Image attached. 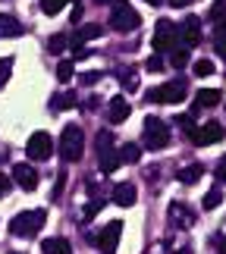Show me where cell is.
<instances>
[{
  "label": "cell",
  "instance_id": "obj_20",
  "mask_svg": "<svg viewBox=\"0 0 226 254\" xmlns=\"http://www.w3.org/2000/svg\"><path fill=\"white\" fill-rule=\"evenodd\" d=\"M75 91H66V94H54V104H51V110H73L75 107Z\"/></svg>",
  "mask_w": 226,
  "mask_h": 254
},
{
  "label": "cell",
  "instance_id": "obj_1",
  "mask_svg": "<svg viewBox=\"0 0 226 254\" xmlns=\"http://www.w3.org/2000/svg\"><path fill=\"white\" fill-rule=\"evenodd\" d=\"M85 154V132L82 126H66L60 135V157L63 163H78Z\"/></svg>",
  "mask_w": 226,
  "mask_h": 254
},
{
  "label": "cell",
  "instance_id": "obj_42",
  "mask_svg": "<svg viewBox=\"0 0 226 254\" xmlns=\"http://www.w3.org/2000/svg\"><path fill=\"white\" fill-rule=\"evenodd\" d=\"M145 3H151V6H160V3H163V0H145Z\"/></svg>",
  "mask_w": 226,
  "mask_h": 254
},
{
  "label": "cell",
  "instance_id": "obj_36",
  "mask_svg": "<svg viewBox=\"0 0 226 254\" xmlns=\"http://www.w3.org/2000/svg\"><path fill=\"white\" fill-rule=\"evenodd\" d=\"M9 189H13V179L0 173V198H6V194H9Z\"/></svg>",
  "mask_w": 226,
  "mask_h": 254
},
{
  "label": "cell",
  "instance_id": "obj_16",
  "mask_svg": "<svg viewBox=\"0 0 226 254\" xmlns=\"http://www.w3.org/2000/svg\"><path fill=\"white\" fill-rule=\"evenodd\" d=\"M97 163H101V173H116V167H120V154H116V148H107V151H97Z\"/></svg>",
  "mask_w": 226,
  "mask_h": 254
},
{
  "label": "cell",
  "instance_id": "obj_8",
  "mask_svg": "<svg viewBox=\"0 0 226 254\" xmlns=\"http://www.w3.org/2000/svg\"><path fill=\"white\" fill-rule=\"evenodd\" d=\"M120 236H123V223L120 220H113V223H107V226L97 232V248H101V254H116V245H120Z\"/></svg>",
  "mask_w": 226,
  "mask_h": 254
},
{
  "label": "cell",
  "instance_id": "obj_18",
  "mask_svg": "<svg viewBox=\"0 0 226 254\" xmlns=\"http://www.w3.org/2000/svg\"><path fill=\"white\" fill-rule=\"evenodd\" d=\"M195 101H198V107H217L223 101V94L217 91V88H201V91L195 94Z\"/></svg>",
  "mask_w": 226,
  "mask_h": 254
},
{
  "label": "cell",
  "instance_id": "obj_28",
  "mask_svg": "<svg viewBox=\"0 0 226 254\" xmlns=\"http://www.w3.org/2000/svg\"><path fill=\"white\" fill-rule=\"evenodd\" d=\"M192 72L201 75V79H204V75H214V63H211V60H198V63L192 66Z\"/></svg>",
  "mask_w": 226,
  "mask_h": 254
},
{
  "label": "cell",
  "instance_id": "obj_29",
  "mask_svg": "<svg viewBox=\"0 0 226 254\" xmlns=\"http://www.w3.org/2000/svg\"><path fill=\"white\" fill-rule=\"evenodd\" d=\"M104 204H107V201H101V198L88 201V204H85V217H88V220H91V217H97V213L104 210Z\"/></svg>",
  "mask_w": 226,
  "mask_h": 254
},
{
  "label": "cell",
  "instance_id": "obj_14",
  "mask_svg": "<svg viewBox=\"0 0 226 254\" xmlns=\"http://www.w3.org/2000/svg\"><path fill=\"white\" fill-rule=\"evenodd\" d=\"M113 201L120 204V207H132V204H135V185L132 182L113 185Z\"/></svg>",
  "mask_w": 226,
  "mask_h": 254
},
{
  "label": "cell",
  "instance_id": "obj_21",
  "mask_svg": "<svg viewBox=\"0 0 226 254\" xmlns=\"http://www.w3.org/2000/svg\"><path fill=\"white\" fill-rule=\"evenodd\" d=\"M214 22H217V25H214V44H217L220 51L226 54V16L214 19Z\"/></svg>",
  "mask_w": 226,
  "mask_h": 254
},
{
  "label": "cell",
  "instance_id": "obj_25",
  "mask_svg": "<svg viewBox=\"0 0 226 254\" xmlns=\"http://www.w3.org/2000/svg\"><path fill=\"white\" fill-rule=\"evenodd\" d=\"M220 201H223V191H220V189H211L208 194H204V201H201V207H204V210H214V207H217V204H220Z\"/></svg>",
  "mask_w": 226,
  "mask_h": 254
},
{
  "label": "cell",
  "instance_id": "obj_23",
  "mask_svg": "<svg viewBox=\"0 0 226 254\" xmlns=\"http://www.w3.org/2000/svg\"><path fill=\"white\" fill-rule=\"evenodd\" d=\"M66 44H70V38L60 32V35H54L51 41H47V51H51V54H63V51H66Z\"/></svg>",
  "mask_w": 226,
  "mask_h": 254
},
{
  "label": "cell",
  "instance_id": "obj_32",
  "mask_svg": "<svg viewBox=\"0 0 226 254\" xmlns=\"http://www.w3.org/2000/svg\"><path fill=\"white\" fill-rule=\"evenodd\" d=\"M9 72H13V60H9V57H3V60H0V88L6 85Z\"/></svg>",
  "mask_w": 226,
  "mask_h": 254
},
{
  "label": "cell",
  "instance_id": "obj_10",
  "mask_svg": "<svg viewBox=\"0 0 226 254\" xmlns=\"http://www.w3.org/2000/svg\"><path fill=\"white\" fill-rule=\"evenodd\" d=\"M179 28V41H182V47H195L201 41V22H198V16H189L182 25H176Z\"/></svg>",
  "mask_w": 226,
  "mask_h": 254
},
{
  "label": "cell",
  "instance_id": "obj_19",
  "mask_svg": "<svg viewBox=\"0 0 226 254\" xmlns=\"http://www.w3.org/2000/svg\"><path fill=\"white\" fill-rule=\"evenodd\" d=\"M201 173H204L201 163H192V167H182L176 176H179V182H182V185H195V182L201 179Z\"/></svg>",
  "mask_w": 226,
  "mask_h": 254
},
{
  "label": "cell",
  "instance_id": "obj_37",
  "mask_svg": "<svg viewBox=\"0 0 226 254\" xmlns=\"http://www.w3.org/2000/svg\"><path fill=\"white\" fill-rule=\"evenodd\" d=\"M123 85H126V88H135V69H126V75H123Z\"/></svg>",
  "mask_w": 226,
  "mask_h": 254
},
{
  "label": "cell",
  "instance_id": "obj_9",
  "mask_svg": "<svg viewBox=\"0 0 226 254\" xmlns=\"http://www.w3.org/2000/svg\"><path fill=\"white\" fill-rule=\"evenodd\" d=\"M195 144H201V148H208V144H217L223 138V126L220 123H204V126H195V132L189 135Z\"/></svg>",
  "mask_w": 226,
  "mask_h": 254
},
{
  "label": "cell",
  "instance_id": "obj_26",
  "mask_svg": "<svg viewBox=\"0 0 226 254\" xmlns=\"http://www.w3.org/2000/svg\"><path fill=\"white\" fill-rule=\"evenodd\" d=\"M63 6H66L63 0H41V13H44V16H57Z\"/></svg>",
  "mask_w": 226,
  "mask_h": 254
},
{
  "label": "cell",
  "instance_id": "obj_30",
  "mask_svg": "<svg viewBox=\"0 0 226 254\" xmlns=\"http://www.w3.org/2000/svg\"><path fill=\"white\" fill-rule=\"evenodd\" d=\"M176 126H182L185 135H192L195 132V116L192 113H182V116H176Z\"/></svg>",
  "mask_w": 226,
  "mask_h": 254
},
{
  "label": "cell",
  "instance_id": "obj_6",
  "mask_svg": "<svg viewBox=\"0 0 226 254\" xmlns=\"http://www.w3.org/2000/svg\"><path fill=\"white\" fill-rule=\"evenodd\" d=\"M154 51L157 54H170L176 44H179V28H176V22H170V19H160L154 28Z\"/></svg>",
  "mask_w": 226,
  "mask_h": 254
},
{
  "label": "cell",
  "instance_id": "obj_40",
  "mask_svg": "<svg viewBox=\"0 0 226 254\" xmlns=\"http://www.w3.org/2000/svg\"><path fill=\"white\" fill-rule=\"evenodd\" d=\"M220 179L226 182V157H223V163H220Z\"/></svg>",
  "mask_w": 226,
  "mask_h": 254
},
{
  "label": "cell",
  "instance_id": "obj_35",
  "mask_svg": "<svg viewBox=\"0 0 226 254\" xmlns=\"http://www.w3.org/2000/svg\"><path fill=\"white\" fill-rule=\"evenodd\" d=\"M145 66H148L151 72H157V69H163V54H154V57H151V60L145 63Z\"/></svg>",
  "mask_w": 226,
  "mask_h": 254
},
{
  "label": "cell",
  "instance_id": "obj_12",
  "mask_svg": "<svg viewBox=\"0 0 226 254\" xmlns=\"http://www.w3.org/2000/svg\"><path fill=\"white\" fill-rule=\"evenodd\" d=\"M170 220H173L179 229L195 226V213H192L189 207H185V204H179V201H173V204H170Z\"/></svg>",
  "mask_w": 226,
  "mask_h": 254
},
{
  "label": "cell",
  "instance_id": "obj_33",
  "mask_svg": "<svg viewBox=\"0 0 226 254\" xmlns=\"http://www.w3.org/2000/svg\"><path fill=\"white\" fill-rule=\"evenodd\" d=\"M113 148V135L110 132H97V151H107Z\"/></svg>",
  "mask_w": 226,
  "mask_h": 254
},
{
  "label": "cell",
  "instance_id": "obj_22",
  "mask_svg": "<svg viewBox=\"0 0 226 254\" xmlns=\"http://www.w3.org/2000/svg\"><path fill=\"white\" fill-rule=\"evenodd\" d=\"M120 160H123V163H139V160H142L139 144H123V148H120Z\"/></svg>",
  "mask_w": 226,
  "mask_h": 254
},
{
  "label": "cell",
  "instance_id": "obj_5",
  "mask_svg": "<svg viewBox=\"0 0 226 254\" xmlns=\"http://www.w3.org/2000/svg\"><path fill=\"white\" fill-rule=\"evenodd\" d=\"M185 91H189V85H185V79L179 75V79L166 82L160 88H151V91H148V101L151 104H179V101H185Z\"/></svg>",
  "mask_w": 226,
  "mask_h": 254
},
{
  "label": "cell",
  "instance_id": "obj_17",
  "mask_svg": "<svg viewBox=\"0 0 226 254\" xmlns=\"http://www.w3.org/2000/svg\"><path fill=\"white\" fill-rule=\"evenodd\" d=\"M41 251L44 254H73V245L66 239H44L41 242Z\"/></svg>",
  "mask_w": 226,
  "mask_h": 254
},
{
  "label": "cell",
  "instance_id": "obj_46",
  "mask_svg": "<svg viewBox=\"0 0 226 254\" xmlns=\"http://www.w3.org/2000/svg\"><path fill=\"white\" fill-rule=\"evenodd\" d=\"M220 254H223V251H220Z\"/></svg>",
  "mask_w": 226,
  "mask_h": 254
},
{
  "label": "cell",
  "instance_id": "obj_11",
  "mask_svg": "<svg viewBox=\"0 0 226 254\" xmlns=\"http://www.w3.org/2000/svg\"><path fill=\"white\" fill-rule=\"evenodd\" d=\"M13 176H16L19 189H25V191H35L38 189V173H35V167H28V163H16Z\"/></svg>",
  "mask_w": 226,
  "mask_h": 254
},
{
  "label": "cell",
  "instance_id": "obj_41",
  "mask_svg": "<svg viewBox=\"0 0 226 254\" xmlns=\"http://www.w3.org/2000/svg\"><path fill=\"white\" fill-rule=\"evenodd\" d=\"M91 3H97V6H110L113 0H91Z\"/></svg>",
  "mask_w": 226,
  "mask_h": 254
},
{
  "label": "cell",
  "instance_id": "obj_27",
  "mask_svg": "<svg viewBox=\"0 0 226 254\" xmlns=\"http://www.w3.org/2000/svg\"><path fill=\"white\" fill-rule=\"evenodd\" d=\"M57 79H60V82L73 79V60H60V66H57Z\"/></svg>",
  "mask_w": 226,
  "mask_h": 254
},
{
  "label": "cell",
  "instance_id": "obj_7",
  "mask_svg": "<svg viewBox=\"0 0 226 254\" xmlns=\"http://www.w3.org/2000/svg\"><path fill=\"white\" fill-rule=\"evenodd\" d=\"M25 154H28V160H51V154H54V138L47 132H35L32 138H28L25 144Z\"/></svg>",
  "mask_w": 226,
  "mask_h": 254
},
{
  "label": "cell",
  "instance_id": "obj_2",
  "mask_svg": "<svg viewBox=\"0 0 226 254\" xmlns=\"http://www.w3.org/2000/svg\"><path fill=\"white\" fill-rule=\"evenodd\" d=\"M110 25L116 28V32H123V35H132L135 28L142 25V16L135 13L132 3H126V0H113V3H110Z\"/></svg>",
  "mask_w": 226,
  "mask_h": 254
},
{
  "label": "cell",
  "instance_id": "obj_4",
  "mask_svg": "<svg viewBox=\"0 0 226 254\" xmlns=\"http://www.w3.org/2000/svg\"><path fill=\"white\" fill-rule=\"evenodd\" d=\"M142 138H145V148L148 151H163L166 144H170V126L163 120H157V116H148V120H145Z\"/></svg>",
  "mask_w": 226,
  "mask_h": 254
},
{
  "label": "cell",
  "instance_id": "obj_43",
  "mask_svg": "<svg viewBox=\"0 0 226 254\" xmlns=\"http://www.w3.org/2000/svg\"><path fill=\"white\" fill-rule=\"evenodd\" d=\"M63 3H78V0H63Z\"/></svg>",
  "mask_w": 226,
  "mask_h": 254
},
{
  "label": "cell",
  "instance_id": "obj_38",
  "mask_svg": "<svg viewBox=\"0 0 226 254\" xmlns=\"http://www.w3.org/2000/svg\"><path fill=\"white\" fill-rule=\"evenodd\" d=\"M78 19H82V3L73 6V22H78Z\"/></svg>",
  "mask_w": 226,
  "mask_h": 254
},
{
  "label": "cell",
  "instance_id": "obj_39",
  "mask_svg": "<svg viewBox=\"0 0 226 254\" xmlns=\"http://www.w3.org/2000/svg\"><path fill=\"white\" fill-rule=\"evenodd\" d=\"M166 3H170V6H189L192 0H166Z\"/></svg>",
  "mask_w": 226,
  "mask_h": 254
},
{
  "label": "cell",
  "instance_id": "obj_3",
  "mask_svg": "<svg viewBox=\"0 0 226 254\" xmlns=\"http://www.w3.org/2000/svg\"><path fill=\"white\" fill-rule=\"evenodd\" d=\"M44 220H47V213L44 210H25V213H16L13 223H9V232L19 239H35L38 236V229L44 226Z\"/></svg>",
  "mask_w": 226,
  "mask_h": 254
},
{
  "label": "cell",
  "instance_id": "obj_13",
  "mask_svg": "<svg viewBox=\"0 0 226 254\" xmlns=\"http://www.w3.org/2000/svg\"><path fill=\"white\" fill-rule=\"evenodd\" d=\"M107 113H110V123H126L129 120V113H132V107L126 97H113L110 107H107Z\"/></svg>",
  "mask_w": 226,
  "mask_h": 254
},
{
  "label": "cell",
  "instance_id": "obj_45",
  "mask_svg": "<svg viewBox=\"0 0 226 254\" xmlns=\"http://www.w3.org/2000/svg\"><path fill=\"white\" fill-rule=\"evenodd\" d=\"M179 254H189V251H179Z\"/></svg>",
  "mask_w": 226,
  "mask_h": 254
},
{
  "label": "cell",
  "instance_id": "obj_44",
  "mask_svg": "<svg viewBox=\"0 0 226 254\" xmlns=\"http://www.w3.org/2000/svg\"><path fill=\"white\" fill-rule=\"evenodd\" d=\"M223 254H226V242H223Z\"/></svg>",
  "mask_w": 226,
  "mask_h": 254
},
{
  "label": "cell",
  "instance_id": "obj_34",
  "mask_svg": "<svg viewBox=\"0 0 226 254\" xmlns=\"http://www.w3.org/2000/svg\"><path fill=\"white\" fill-rule=\"evenodd\" d=\"M226 16V0H214V6H211V19H220Z\"/></svg>",
  "mask_w": 226,
  "mask_h": 254
},
{
  "label": "cell",
  "instance_id": "obj_24",
  "mask_svg": "<svg viewBox=\"0 0 226 254\" xmlns=\"http://www.w3.org/2000/svg\"><path fill=\"white\" fill-rule=\"evenodd\" d=\"M170 63L176 66V69H182V66L189 63V51H185V47H173V51H170Z\"/></svg>",
  "mask_w": 226,
  "mask_h": 254
},
{
  "label": "cell",
  "instance_id": "obj_31",
  "mask_svg": "<svg viewBox=\"0 0 226 254\" xmlns=\"http://www.w3.org/2000/svg\"><path fill=\"white\" fill-rule=\"evenodd\" d=\"M101 75H104V72H94V69H88V72H82V75H78V82H82L85 88H91V85H97V82H101Z\"/></svg>",
  "mask_w": 226,
  "mask_h": 254
},
{
  "label": "cell",
  "instance_id": "obj_15",
  "mask_svg": "<svg viewBox=\"0 0 226 254\" xmlns=\"http://www.w3.org/2000/svg\"><path fill=\"white\" fill-rule=\"evenodd\" d=\"M25 32V25L16 16H0V38H19Z\"/></svg>",
  "mask_w": 226,
  "mask_h": 254
}]
</instances>
